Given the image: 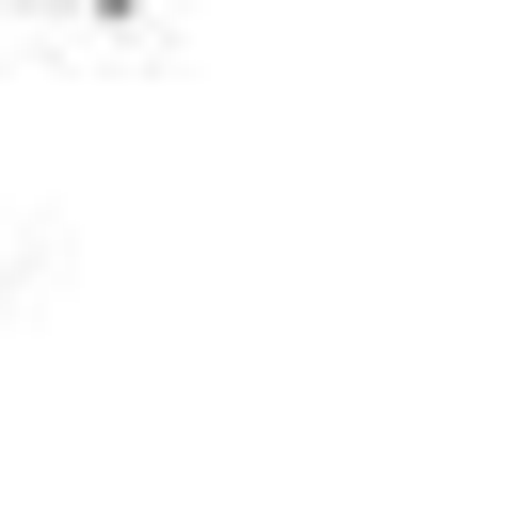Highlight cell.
Masks as SVG:
<instances>
[{
	"mask_svg": "<svg viewBox=\"0 0 512 512\" xmlns=\"http://www.w3.org/2000/svg\"><path fill=\"white\" fill-rule=\"evenodd\" d=\"M16 16H80V32H128L144 0H16Z\"/></svg>",
	"mask_w": 512,
	"mask_h": 512,
	"instance_id": "cell-1",
	"label": "cell"
}]
</instances>
